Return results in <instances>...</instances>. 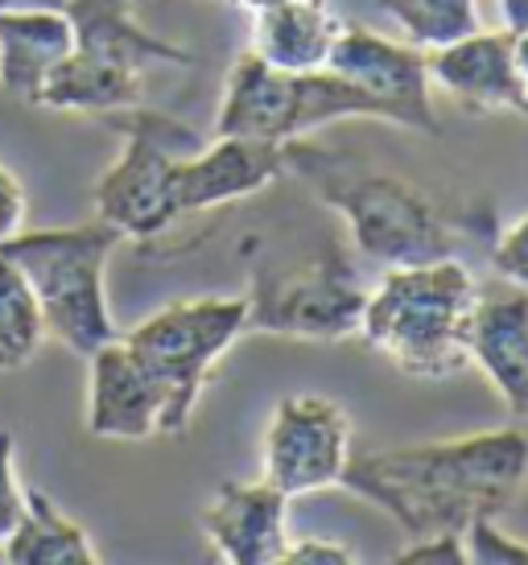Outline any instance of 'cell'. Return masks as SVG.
<instances>
[{"mask_svg":"<svg viewBox=\"0 0 528 565\" xmlns=\"http://www.w3.org/2000/svg\"><path fill=\"white\" fill-rule=\"evenodd\" d=\"M397 565H466V536L463 533H434L409 541V550L392 557Z\"/></svg>","mask_w":528,"mask_h":565,"instance_id":"25","label":"cell"},{"mask_svg":"<svg viewBox=\"0 0 528 565\" xmlns=\"http://www.w3.org/2000/svg\"><path fill=\"white\" fill-rule=\"evenodd\" d=\"M359 553L335 536H289L281 565H356Z\"/></svg>","mask_w":528,"mask_h":565,"instance_id":"24","label":"cell"},{"mask_svg":"<svg viewBox=\"0 0 528 565\" xmlns=\"http://www.w3.org/2000/svg\"><path fill=\"white\" fill-rule=\"evenodd\" d=\"M492 265H496V273L504 281H513L516 289L528 294V211L513 227H504V236L492 248Z\"/></svg>","mask_w":528,"mask_h":565,"instance_id":"23","label":"cell"},{"mask_svg":"<svg viewBox=\"0 0 528 565\" xmlns=\"http://www.w3.org/2000/svg\"><path fill=\"white\" fill-rule=\"evenodd\" d=\"M232 4H240L244 13H261V9H273V4H281V0H232Z\"/></svg>","mask_w":528,"mask_h":565,"instance_id":"30","label":"cell"},{"mask_svg":"<svg viewBox=\"0 0 528 565\" xmlns=\"http://www.w3.org/2000/svg\"><path fill=\"white\" fill-rule=\"evenodd\" d=\"M87 363H92V393H87V434L92 438L145 441L161 434L166 396L120 334L92 351Z\"/></svg>","mask_w":528,"mask_h":565,"instance_id":"13","label":"cell"},{"mask_svg":"<svg viewBox=\"0 0 528 565\" xmlns=\"http://www.w3.org/2000/svg\"><path fill=\"white\" fill-rule=\"evenodd\" d=\"M25 223V186L9 166H0V244L21 232Z\"/></svg>","mask_w":528,"mask_h":565,"instance_id":"27","label":"cell"},{"mask_svg":"<svg viewBox=\"0 0 528 565\" xmlns=\"http://www.w3.org/2000/svg\"><path fill=\"white\" fill-rule=\"evenodd\" d=\"M479 298V277L454 256L425 265H389L363 301L359 334L404 376H454L471 363V327Z\"/></svg>","mask_w":528,"mask_h":565,"instance_id":"3","label":"cell"},{"mask_svg":"<svg viewBox=\"0 0 528 565\" xmlns=\"http://www.w3.org/2000/svg\"><path fill=\"white\" fill-rule=\"evenodd\" d=\"M285 173V153L273 141L252 137H211L187 153L173 170V215H207L215 206L240 203Z\"/></svg>","mask_w":528,"mask_h":565,"instance_id":"11","label":"cell"},{"mask_svg":"<svg viewBox=\"0 0 528 565\" xmlns=\"http://www.w3.org/2000/svg\"><path fill=\"white\" fill-rule=\"evenodd\" d=\"M513 54H516V71H520V79L528 87V30L513 33Z\"/></svg>","mask_w":528,"mask_h":565,"instance_id":"29","label":"cell"},{"mask_svg":"<svg viewBox=\"0 0 528 565\" xmlns=\"http://www.w3.org/2000/svg\"><path fill=\"white\" fill-rule=\"evenodd\" d=\"M466 557L475 565H528V545L504 533L496 516H479L466 524Z\"/></svg>","mask_w":528,"mask_h":565,"instance_id":"22","label":"cell"},{"mask_svg":"<svg viewBox=\"0 0 528 565\" xmlns=\"http://www.w3.org/2000/svg\"><path fill=\"white\" fill-rule=\"evenodd\" d=\"M125 137L120 158L95 182V220L112 223L125 239H154L178 223L173 215V170L178 161L202 149V137L178 116L149 108H120L99 116Z\"/></svg>","mask_w":528,"mask_h":565,"instance_id":"6","label":"cell"},{"mask_svg":"<svg viewBox=\"0 0 528 565\" xmlns=\"http://www.w3.org/2000/svg\"><path fill=\"white\" fill-rule=\"evenodd\" d=\"M46 339V322L38 310L30 281L0 252V372H17L38 355Z\"/></svg>","mask_w":528,"mask_h":565,"instance_id":"20","label":"cell"},{"mask_svg":"<svg viewBox=\"0 0 528 565\" xmlns=\"http://www.w3.org/2000/svg\"><path fill=\"white\" fill-rule=\"evenodd\" d=\"M75 50V30L63 4H25L0 13V92L38 104L54 66Z\"/></svg>","mask_w":528,"mask_h":565,"instance_id":"16","label":"cell"},{"mask_svg":"<svg viewBox=\"0 0 528 565\" xmlns=\"http://www.w3.org/2000/svg\"><path fill=\"white\" fill-rule=\"evenodd\" d=\"M285 173L302 178L306 186L335 206L356 239V248L376 265H425L454 256L451 223L434 211L409 178L363 161L342 149H323L306 137L281 145Z\"/></svg>","mask_w":528,"mask_h":565,"instance_id":"2","label":"cell"},{"mask_svg":"<svg viewBox=\"0 0 528 565\" xmlns=\"http://www.w3.org/2000/svg\"><path fill=\"white\" fill-rule=\"evenodd\" d=\"M351 462V417L318 393L281 396L264 434V479L289 500L342 483Z\"/></svg>","mask_w":528,"mask_h":565,"instance_id":"9","label":"cell"},{"mask_svg":"<svg viewBox=\"0 0 528 565\" xmlns=\"http://www.w3.org/2000/svg\"><path fill=\"white\" fill-rule=\"evenodd\" d=\"M120 239L125 236L112 223L92 220L54 232H17L0 244L30 281L46 334L83 360L120 334L104 289V268Z\"/></svg>","mask_w":528,"mask_h":565,"instance_id":"4","label":"cell"},{"mask_svg":"<svg viewBox=\"0 0 528 565\" xmlns=\"http://www.w3.org/2000/svg\"><path fill=\"white\" fill-rule=\"evenodd\" d=\"M327 71L372 95L376 104L389 111V125L437 132L434 99H430V87H434L430 58L413 42H392L356 21H342L339 38L327 54Z\"/></svg>","mask_w":528,"mask_h":565,"instance_id":"10","label":"cell"},{"mask_svg":"<svg viewBox=\"0 0 528 565\" xmlns=\"http://www.w3.org/2000/svg\"><path fill=\"white\" fill-rule=\"evenodd\" d=\"M471 363L492 380L504 408L528 422V294L479 298L471 327Z\"/></svg>","mask_w":528,"mask_h":565,"instance_id":"17","label":"cell"},{"mask_svg":"<svg viewBox=\"0 0 528 565\" xmlns=\"http://www.w3.org/2000/svg\"><path fill=\"white\" fill-rule=\"evenodd\" d=\"M9 565H99L92 536L46 491L25 487V512L0 541Z\"/></svg>","mask_w":528,"mask_h":565,"instance_id":"19","label":"cell"},{"mask_svg":"<svg viewBox=\"0 0 528 565\" xmlns=\"http://www.w3.org/2000/svg\"><path fill=\"white\" fill-rule=\"evenodd\" d=\"M525 479L528 434L520 425H504L363 458L351 455L339 487L384 508L409 541H421L466 533L471 520L508 512Z\"/></svg>","mask_w":528,"mask_h":565,"instance_id":"1","label":"cell"},{"mask_svg":"<svg viewBox=\"0 0 528 565\" xmlns=\"http://www.w3.org/2000/svg\"><path fill=\"white\" fill-rule=\"evenodd\" d=\"M368 289L356 268L339 256H318L310 265L285 268L273 277H256L249 294V330L339 343L359 334Z\"/></svg>","mask_w":528,"mask_h":565,"instance_id":"8","label":"cell"},{"mask_svg":"<svg viewBox=\"0 0 528 565\" xmlns=\"http://www.w3.org/2000/svg\"><path fill=\"white\" fill-rule=\"evenodd\" d=\"M425 58H430V83L451 92L466 108L528 116V87L516 71L508 30H475L451 46L425 50Z\"/></svg>","mask_w":528,"mask_h":565,"instance_id":"14","label":"cell"},{"mask_svg":"<svg viewBox=\"0 0 528 565\" xmlns=\"http://www.w3.org/2000/svg\"><path fill=\"white\" fill-rule=\"evenodd\" d=\"M25 4H63V0H0V13L4 9H25Z\"/></svg>","mask_w":528,"mask_h":565,"instance_id":"31","label":"cell"},{"mask_svg":"<svg viewBox=\"0 0 528 565\" xmlns=\"http://www.w3.org/2000/svg\"><path fill=\"white\" fill-rule=\"evenodd\" d=\"M380 9L401 21L409 42L421 50L451 46L458 38L479 30L475 0H380Z\"/></svg>","mask_w":528,"mask_h":565,"instance_id":"21","label":"cell"},{"mask_svg":"<svg viewBox=\"0 0 528 565\" xmlns=\"http://www.w3.org/2000/svg\"><path fill=\"white\" fill-rule=\"evenodd\" d=\"M133 0H63L71 30H75V54L83 63L120 71V75H145L149 66H190L194 54L173 46L166 38L149 33L128 13Z\"/></svg>","mask_w":528,"mask_h":565,"instance_id":"15","label":"cell"},{"mask_svg":"<svg viewBox=\"0 0 528 565\" xmlns=\"http://www.w3.org/2000/svg\"><path fill=\"white\" fill-rule=\"evenodd\" d=\"M25 512V487L13 471V434L0 429V541L13 533V524Z\"/></svg>","mask_w":528,"mask_h":565,"instance_id":"26","label":"cell"},{"mask_svg":"<svg viewBox=\"0 0 528 565\" xmlns=\"http://www.w3.org/2000/svg\"><path fill=\"white\" fill-rule=\"evenodd\" d=\"M496 4H499V17H504V30L508 33L528 30V0H496Z\"/></svg>","mask_w":528,"mask_h":565,"instance_id":"28","label":"cell"},{"mask_svg":"<svg viewBox=\"0 0 528 565\" xmlns=\"http://www.w3.org/2000/svg\"><path fill=\"white\" fill-rule=\"evenodd\" d=\"M244 330H249V298H187L161 306L140 327L120 334L166 396L161 434L173 438L187 429L211 367L228 355V347H235Z\"/></svg>","mask_w":528,"mask_h":565,"instance_id":"7","label":"cell"},{"mask_svg":"<svg viewBox=\"0 0 528 565\" xmlns=\"http://www.w3.org/2000/svg\"><path fill=\"white\" fill-rule=\"evenodd\" d=\"M389 120V111L368 92L351 87L335 71H277L244 50L228 71L223 99L215 111V137H252V141H297L335 120Z\"/></svg>","mask_w":528,"mask_h":565,"instance_id":"5","label":"cell"},{"mask_svg":"<svg viewBox=\"0 0 528 565\" xmlns=\"http://www.w3.org/2000/svg\"><path fill=\"white\" fill-rule=\"evenodd\" d=\"M342 21L330 0H281L252 13L249 50L277 71H323Z\"/></svg>","mask_w":528,"mask_h":565,"instance_id":"18","label":"cell"},{"mask_svg":"<svg viewBox=\"0 0 528 565\" xmlns=\"http://www.w3.org/2000/svg\"><path fill=\"white\" fill-rule=\"evenodd\" d=\"M202 533L228 565H281L289 545V495L268 479H228L202 512Z\"/></svg>","mask_w":528,"mask_h":565,"instance_id":"12","label":"cell"}]
</instances>
